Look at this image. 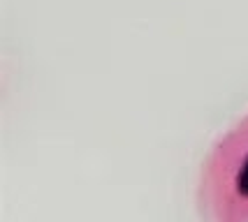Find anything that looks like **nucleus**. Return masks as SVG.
I'll use <instances>...</instances> for the list:
<instances>
[{
  "label": "nucleus",
  "mask_w": 248,
  "mask_h": 222,
  "mask_svg": "<svg viewBox=\"0 0 248 222\" xmlns=\"http://www.w3.org/2000/svg\"><path fill=\"white\" fill-rule=\"evenodd\" d=\"M202 222H248V114L209 148L197 178Z\"/></svg>",
  "instance_id": "1"
}]
</instances>
